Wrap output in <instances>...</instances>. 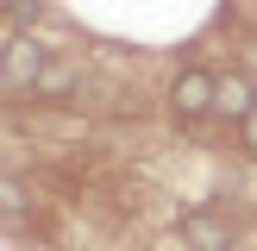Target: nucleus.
<instances>
[{
  "label": "nucleus",
  "instance_id": "f257e3e1",
  "mask_svg": "<svg viewBox=\"0 0 257 251\" xmlns=\"http://www.w3.org/2000/svg\"><path fill=\"white\" fill-rule=\"evenodd\" d=\"M50 69V50L38 44L32 32H13L7 44H0V88H38Z\"/></svg>",
  "mask_w": 257,
  "mask_h": 251
},
{
  "label": "nucleus",
  "instance_id": "f03ea898",
  "mask_svg": "<svg viewBox=\"0 0 257 251\" xmlns=\"http://www.w3.org/2000/svg\"><path fill=\"white\" fill-rule=\"evenodd\" d=\"M176 238H182L188 251H232V245H238L232 220H220L213 207H188L182 220H176Z\"/></svg>",
  "mask_w": 257,
  "mask_h": 251
},
{
  "label": "nucleus",
  "instance_id": "7ed1b4c3",
  "mask_svg": "<svg viewBox=\"0 0 257 251\" xmlns=\"http://www.w3.org/2000/svg\"><path fill=\"white\" fill-rule=\"evenodd\" d=\"M213 94H220V75H207V69H182V75L170 82V107L182 113V119L213 113Z\"/></svg>",
  "mask_w": 257,
  "mask_h": 251
},
{
  "label": "nucleus",
  "instance_id": "20e7f679",
  "mask_svg": "<svg viewBox=\"0 0 257 251\" xmlns=\"http://www.w3.org/2000/svg\"><path fill=\"white\" fill-rule=\"evenodd\" d=\"M257 107V88L245 75H220V94H213V113H226V119H251Z\"/></svg>",
  "mask_w": 257,
  "mask_h": 251
},
{
  "label": "nucleus",
  "instance_id": "39448f33",
  "mask_svg": "<svg viewBox=\"0 0 257 251\" xmlns=\"http://www.w3.org/2000/svg\"><path fill=\"white\" fill-rule=\"evenodd\" d=\"M25 213H32V188L0 170V220H25Z\"/></svg>",
  "mask_w": 257,
  "mask_h": 251
},
{
  "label": "nucleus",
  "instance_id": "423d86ee",
  "mask_svg": "<svg viewBox=\"0 0 257 251\" xmlns=\"http://www.w3.org/2000/svg\"><path fill=\"white\" fill-rule=\"evenodd\" d=\"M69 88H75V75L63 69V63H50V69H44V82H38L32 94H69Z\"/></svg>",
  "mask_w": 257,
  "mask_h": 251
},
{
  "label": "nucleus",
  "instance_id": "0eeeda50",
  "mask_svg": "<svg viewBox=\"0 0 257 251\" xmlns=\"http://www.w3.org/2000/svg\"><path fill=\"white\" fill-rule=\"evenodd\" d=\"M0 13H7L13 25H38V13H44V7H38V0H7Z\"/></svg>",
  "mask_w": 257,
  "mask_h": 251
},
{
  "label": "nucleus",
  "instance_id": "6e6552de",
  "mask_svg": "<svg viewBox=\"0 0 257 251\" xmlns=\"http://www.w3.org/2000/svg\"><path fill=\"white\" fill-rule=\"evenodd\" d=\"M245 138H251V151H257V107H251V119H245Z\"/></svg>",
  "mask_w": 257,
  "mask_h": 251
},
{
  "label": "nucleus",
  "instance_id": "1a4fd4ad",
  "mask_svg": "<svg viewBox=\"0 0 257 251\" xmlns=\"http://www.w3.org/2000/svg\"><path fill=\"white\" fill-rule=\"evenodd\" d=\"M32 251H57V245H32Z\"/></svg>",
  "mask_w": 257,
  "mask_h": 251
},
{
  "label": "nucleus",
  "instance_id": "9d476101",
  "mask_svg": "<svg viewBox=\"0 0 257 251\" xmlns=\"http://www.w3.org/2000/svg\"><path fill=\"white\" fill-rule=\"evenodd\" d=\"M0 94H7V88H0Z\"/></svg>",
  "mask_w": 257,
  "mask_h": 251
}]
</instances>
